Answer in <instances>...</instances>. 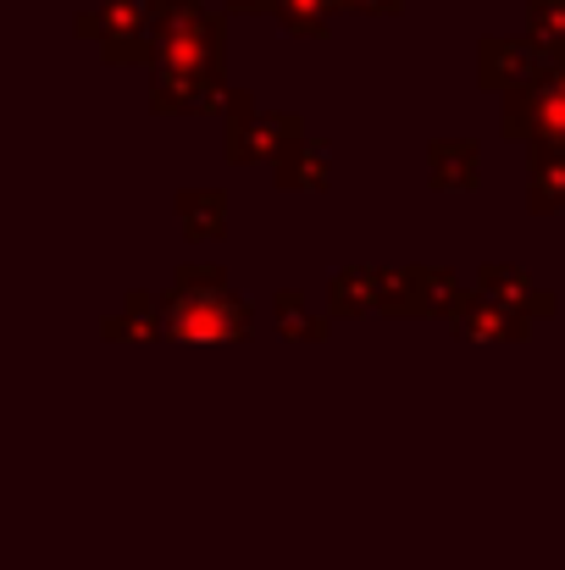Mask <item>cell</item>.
I'll use <instances>...</instances> for the list:
<instances>
[{"label":"cell","instance_id":"6da1fadb","mask_svg":"<svg viewBox=\"0 0 565 570\" xmlns=\"http://www.w3.org/2000/svg\"><path fill=\"white\" fill-rule=\"evenodd\" d=\"M162 322L184 344H222V338L250 333V305L227 288V277L216 266H178V277L162 299Z\"/></svg>","mask_w":565,"mask_h":570},{"label":"cell","instance_id":"7a4b0ae2","mask_svg":"<svg viewBox=\"0 0 565 570\" xmlns=\"http://www.w3.org/2000/svg\"><path fill=\"white\" fill-rule=\"evenodd\" d=\"M156 50L162 67L178 72H222V17L199 0H162L156 6Z\"/></svg>","mask_w":565,"mask_h":570},{"label":"cell","instance_id":"3957f363","mask_svg":"<svg viewBox=\"0 0 565 570\" xmlns=\"http://www.w3.org/2000/svg\"><path fill=\"white\" fill-rule=\"evenodd\" d=\"M477 72H483V83H488V89L516 95V89L544 83V78L555 72V61H549V50H544L538 39H488V45H483Z\"/></svg>","mask_w":565,"mask_h":570},{"label":"cell","instance_id":"277c9868","mask_svg":"<svg viewBox=\"0 0 565 570\" xmlns=\"http://www.w3.org/2000/svg\"><path fill=\"white\" fill-rule=\"evenodd\" d=\"M300 145V117L294 111H255L244 128H233L227 139V156L233 161H283L289 150Z\"/></svg>","mask_w":565,"mask_h":570},{"label":"cell","instance_id":"5b68a950","mask_svg":"<svg viewBox=\"0 0 565 570\" xmlns=\"http://www.w3.org/2000/svg\"><path fill=\"white\" fill-rule=\"evenodd\" d=\"M449 327H455L460 338H494V344H510V338L527 333V316L505 311V305L488 299V294H460V305L449 311Z\"/></svg>","mask_w":565,"mask_h":570},{"label":"cell","instance_id":"8992f818","mask_svg":"<svg viewBox=\"0 0 565 570\" xmlns=\"http://www.w3.org/2000/svg\"><path fill=\"white\" fill-rule=\"evenodd\" d=\"M477 294L499 299L505 311H516V316H527V322H533V316H555V294L533 288V277H527V272H516V266H483Z\"/></svg>","mask_w":565,"mask_h":570},{"label":"cell","instance_id":"52a82bcc","mask_svg":"<svg viewBox=\"0 0 565 570\" xmlns=\"http://www.w3.org/2000/svg\"><path fill=\"white\" fill-rule=\"evenodd\" d=\"M427 167H432V189L466 194L477 189V167H483V150L471 139H444L427 150Z\"/></svg>","mask_w":565,"mask_h":570},{"label":"cell","instance_id":"ba28073f","mask_svg":"<svg viewBox=\"0 0 565 570\" xmlns=\"http://www.w3.org/2000/svg\"><path fill=\"white\" fill-rule=\"evenodd\" d=\"M178 222H184L188 238H222L227 233V194L222 189L178 194Z\"/></svg>","mask_w":565,"mask_h":570},{"label":"cell","instance_id":"9c48e42d","mask_svg":"<svg viewBox=\"0 0 565 570\" xmlns=\"http://www.w3.org/2000/svg\"><path fill=\"white\" fill-rule=\"evenodd\" d=\"M382 305V272H333L328 283V311L350 316V311H377Z\"/></svg>","mask_w":565,"mask_h":570},{"label":"cell","instance_id":"30bf717a","mask_svg":"<svg viewBox=\"0 0 565 570\" xmlns=\"http://www.w3.org/2000/svg\"><path fill=\"white\" fill-rule=\"evenodd\" d=\"M527 205L533 210H565V150H533Z\"/></svg>","mask_w":565,"mask_h":570},{"label":"cell","instance_id":"8fae6325","mask_svg":"<svg viewBox=\"0 0 565 570\" xmlns=\"http://www.w3.org/2000/svg\"><path fill=\"white\" fill-rule=\"evenodd\" d=\"M277 184L283 189H328V150H311L305 139L277 161Z\"/></svg>","mask_w":565,"mask_h":570},{"label":"cell","instance_id":"7c38bea8","mask_svg":"<svg viewBox=\"0 0 565 570\" xmlns=\"http://www.w3.org/2000/svg\"><path fill=\"white\" fill-rule=\"evenodd\" d=\"M527 28L549 50V61L565 67V0H527Z\"/></svg>","mask_w":565,"mask_h":570},{"label":"cell","instance_id":"4fadbf2b","mask_svg":"<svg viewBox=\"0 0 565 570\" xmlns=\"http://www.w3.org/2000/svg\"><path fill=\"white\" fill-rule=\"evenodd\" d=\"M272 311H277L283 338H294V344H305V338H322V333H328V322H322V316H311V305H305V294H300V288H283V294L272 299Z\"/></svg>","mask_w":565,"mask_h":570},{"label":"cell","instance_id":"5bb4252c","mask_svg":"<svg viewBox=\"0 0 565 570\" xmlns=\"http://www.w3.org/2000/svg\"><path fill=\"white\" fill-rule=\"evenodd\" d=\"M328 11H333V0H272V17L294 39H322L328 33Z\"/></svg>","mask_w":565,"mask_h":570},{"label":"cell","instance_id":"9a60e30c","mask_svg":"<svg viewBox=\"0 0 565 570\" xmlns=\"http://www.w3.org/2000/svg\"><path fill=\"white\" fill-rule=\"evenodd\" d=\"M156 338V333H167V322H162V305L150 299V294H134L128 305H123V322H106V338Z\"/></svg>","mask_w":565,"mask_h":570},{"label":"cell","instance_id":"2e32d148","mask_svg":"<svg viewBox=\"0 0 565 570\" xmlns=\"http://www.w3.org/2000/svg\"><path fill=\"white\" fill-rule=\"evenodd\" d=\"M333 6H344V11H399L405 0H333Z\"/></svg>","mask_w":565,"mask_h":570},{"label":"cell","instance_id":"e0dca14e","mask_svg":"<svg viewBox=\"0 0 565 570\" xmlns=\"http://www.w3.org/2000/svg\"><path fill=\"white\" fill-rule=\"evenodd\" d=\"M233 11H272V0H233Z\"/></svg>","mask_w":565,"mask_h":570}]
</instances>
